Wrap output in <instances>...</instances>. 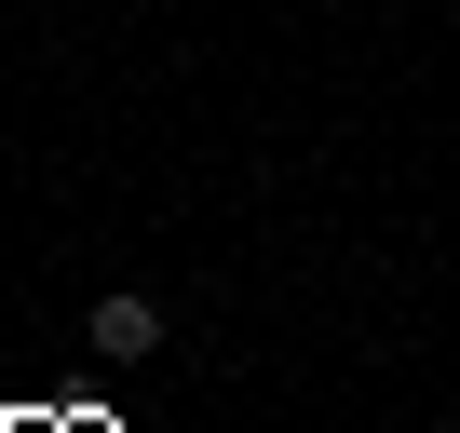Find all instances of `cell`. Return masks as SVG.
<instances>
[{
  "mask_svg": "<svg viewBox=\"0 0 460 433\" xmlns=\"http://www.w3.org/2000/svg\"><path fill=\"white\" fill-rule=\"evenodd\" d=\"M82 339H95L109 366H149V352H163V298H136V285H109V298L82 312Z\"/></svg>",
  "mask_w": 460,
  "mask_h": 433,
  "instance_id": "cell-1",
  "label": "cell"
}]
</instances>
